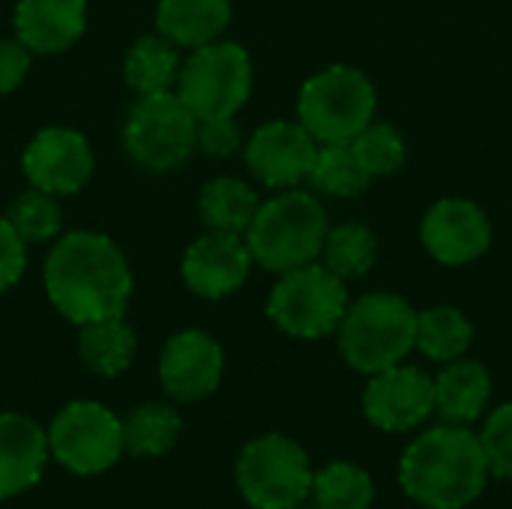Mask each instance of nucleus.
<instances>
[{
	"label": "nucleus",
	"mask_w": 512,
	"mask_h": 509,
	"mask_svg": "<svg viewBox=\"0 0 512 509\" xmlns=\"http://www.w3.org/2000/svg\"><path fill=\"white\" fill-rule=\"evenodd\" d=\"M42 282L51 306L69 324L123 318L132 297V270L120 246L99 231H69L51 246Z\"/></svg>",
	"instance_id": "1"
},
{
	"label": "nucleus",
	"mask_w": 512,
	"mask_h": 509,
	"mask_svg": "<svg viewBox=\"0 0 512 509\" xmlns=\"http://www.w3.org/2000/svg\"><path fill=\"white\" fill-rule=\"evenodd\" d=\"M492 471L480 438L468 426L441 423L414 438L399 459L402 492L426 509L471 507Z\"/></svg>",
	"instance_id": "2"
},
{
	"label": "nucleus",
	"mask_w": 512,
	"mask_h": 509,
	"mask_svg": "<svg viewBox=\"0 0 512 509\" xmlns=\"http://www.w3.org/2000/svg\"><path fill=\"white\" fill-rule=\"evenodd\" d=\"M327 231V210L318 195L285 189L258 207L243 237L255 264L270 273H288L321 255Z\"/></svg>",
	"instance_id": "3"
},
{
	"label": "nucleus",
	"mask_w": 512,
	"mask_h": 509,
	"mask_svg": "<svg viewBox=\"0 0 512 509\" xmlns=\"http://www.w3.org/2000/svg\"><path fill=\"white\" fill-rule=\"evenodd\" d=\"M342 360L363 375L399 366L417 339V312L396 294H366L348 306L339 330Z\"/></svg>",
	"instance_id": "4"
},
{
	"label": "nucleus",
	"mask_w": 512,
	"mask_h": 509,
	"mask_svg": "<svg viewBox=\"0 0 512 509\" xmlns=\"http://www.w3.org/2000/svg\"><path fill=\"white\" fill-rule=\"evenodd\" d=\"M375 87L354 66H330L300 87L297 117L318 144L354 141L375 117Z\"/></svg>",
	"instance_id": "5"
},
{
	"label": "nucleus",
	"mask_w": 512,
	"mask_h": 509,
	"mask_svg": "<svg viewBox=\"0 0 512 509\" xmlns=\"http://www.w3.org/2000/svg\"><path fill=\"white\" fill-rule=\"evenodd\" d=\"M234 477L252 509H291L309 501L315 471L294 438L270 432L240 450Z\"/></svg>",
	"instance_id": "6"
},
{
	"label": "nucleus",
	"mask_w": 512,
	"mask_h": 509,
	"mask_svg": "<svg viewBox=\"0 0 512 509\" xmlns=\"http://www.w3.org/2000/svg\"><path fill=\"white\" fill-rule=\"evenodd\" d=\"M198 117L183 105V99L168 93L138 96L123 120V147L135 165L168 174L177 171L195 150Z\"/></svg>",
	"instance_id": "7"
},
{
	"label": "nucleus",
	"mask_w": 512,
	"mask_h": 509,
	"mask_svg": "<svg viewBox=\"0 0 512 509\" xmlns=\"http://www.w3.org/2000/svg\"><path fill=\"white\" fill-rule=\"evenodd\" d=\"M174 93L198 117H234L252 93V60L237 42H210L183 63Z\"/></svg>",
	"instance_id": "8"
},
{
	"label": "nucleus",
	"mask_w": 512,
	"mask_h": 509,
	"mask_svg": "<svg viewBox=\"0 0 512 509\" xmlns=\"http://www.w3.org/2000/svg\"><path fill=\"white\" fill-rule=\"evenodd\" d=\"M345 312V279L315 261L282 273L267 300L270 321L294 339H324L336 333Z\"/></svg>",
	"instance_id": "9"
},
{
	"label": "nucleus",
	"mask_w": 512,
	"mask_h": 509,
	"mask_svg": "<svg viewBox=\"0 0 512 509\" xmlns=\"http://www.w3.org/2000/svg\"><path fill=\"white\" fill-rule=\"evenodd\" d=\"M48 453L75 477H99L126 453L123 420L99 402H69L48 426Z\"/></svg>",
	"instance_id": "10"
},
{
	"label": "nucleus",
	"mask_w": 512,
	"mask_h": 509,
	"mask_svg": "<svg viewBox=\"0 0 512 509\" xmlns=\"http://www.w3.org/2000/svg\"><path fill=\"white\" fill-rule=\"evenodd\" d=\"M24 177L33 189L48 195H75L87 186L96 168V156L90 141L69 126H45L39 129L21 156Z\"/></svg>",
	"instance_id": "11"
},
{
	"label": "nucleus",
	"mask_w": 512,
	"mask_h": 509,
	"mask_svg": "<svg viewBox=\"0 0 512 509\" xmlns=\"http://www.w3.org/2000/svg\"><path fill=\"white\" fill-rule=\"evenodd\" d=\"M366 420L390 435L414 432L435 414V381L417 366L375 372L363 393Z\"/></svg>",
	"instance_id": "12"
},
{
	"label": "nucleus",
	"mask_w": 512,
	"mask_h": 509,
	"mask_svg": "<svg viewBox=\"0 0 512 509\" xmlns=\"http://www.w3.org/2000/svg\"><path fill=\"white\" fill-rule=\"evenodd\" d=\"M222 372V345L204 330L174 333L159 357V384L165 396L180 405H192L213 396L222 384Z\"/></svg>",
	"instance_id": "13"
},
{
	"label": "nucleus",
	"mask_w": 512,
	"mask_h": 509,
	"mask_svg": "<svg viewBox=\"0 0 512 509\" xmlns=\"http://www.w3.org/2000/svg\"><path fill=\"white\" fill-rule=\"evenodd\" d=\"M318 156V141L303 129V123L270 120L252 132L243 144V159L255 180L270 189H294L309 180Z\"/></svg>",
	"instance_id": "14"
},
{
	"label": "nucleus",
	"mask_w": 512,
	"mask_h": 509,
	"mask_svg": "<svg viewBox=\"0 0 512 509\" xmlns=\"http://www.w3.org/2000/svg\"><path fill=\"white\" fill-rule=\"evenodd\" d=\"M252 264L255 258L243 234L207 231L183 252L180 276L192 294L204 300H225L246 285Z\"/></svg>",
	"instance_id": "15"
},
{
	"label": "nucleus",
	"mask_w": 512,
	"mask_h": 509,
	"mask_svg": "<svg viewBox=\"0 0 512 509\" xmlns=\"http://www.w3.org/2000/svg\"><path fill=\"white\" fill-rule=\"evenodd\" d=\"M420 240L435 261L462 267L492 246V222L474 201L444 198L426 213Z\"/></svg>",
	"instance_id": "16"
},
{
	"label": "nucleus",
	"mask_w": 512,
	"mask_h": 509,
	"mask_svg": "<svg viewBox=\"0 0 512 509\" xmlns=\"http://www.w3.org/2000/svg\"><path fill=\"white\" fill-rule=\"evenodd\" d=\"M12 27L30 54H63L84 36L87 0H18Z\"/></svg>",
	"instance_id": "17"
},
{
	"label": "nucleus",
	"mask_w": 512,
	"mask_h": 509,
	"mask_svg": "<svg viewBox=\"0 0 512 509\" xmlns=\"http://www.w3.org/2000/svg\"><path fill=\"white\" fill-rule=\"evenodd\" d=\"M45 462L48 432L24 414H0V501L33 489L42 480Z\"/></svg>",
	"instance_id": "18"
},
{
	"label": "nucleus",
	"mask_w": 512,
	"mask_h": 509,
	"mask_svg": "<svg viewBox=\"0 0 512 509\" xmlns=\"http://www.w3.org/2000/svg\"><path fill=\"white\" fill-rule=\"evenodd\" d=\"M492 402V375L483 363L453 360L435 378V414L453 426L477 423Z\"/></svg>",
	"instance_id": "19"
},
{
	"label": "nucleus",
	"mask_w": 512,
	"mask_h": 509,
	"mask_svg": "<svg viewBox=\"0 0 512 509\" xmlns=\"http://www.w3.org/2000/svg\"><path fill=\"white\" fill-rule=\"evenodd\" d=\"M231 24V0H159L156 30L177 48L216 42Z\"/></svg>",
	"instance_id": "20"
},
{
	"label": "nucleus",
	"mask_w": 512,
	"mask_h": 509,
	"mask_svg": "<svg viewBox=\"0 0 512 509\" xmlns=\"http://www.w3.org/2000/svg\"><path fill=\"white\" fill-rule=\"evenodd\" d=\"M180 63L183 60L177 54V45L168 42L162 33L141 36L129 45V51L123 57V75H126V84L138 96L168 93L177 84Z\"/></svg>",
	"instance_id": "21"
},
{
	"label": "nucleus",
	"mask_w": 512,
	"mask_h": 509,
	"mask_svg": "<svg viewBox=\"0 0 512 509\" xmlns=\"http://www.w3.org/2000/svg\"><path fill=\"white\" fill-rule=\"evenodd\" d=\"M138 351L135 330L123 318H105L96 324H84L78 336V354L81 363L102 378L123 375Z\"/></svg>",
	"instance_id": "22"
},
{
	"label": "nucleus",
	"mask_w": 512,
	"mask_h": 509,
	"mask_svg": "<svg viewBox=\"0 0 512 509\" xmlns=\"http://www.w3.org/2000/svg\"><path fill=\"white\" fill-rule=\"evenodd\" d=\"M258 207L261 201L255 189L240 177H216L201 189L198 198V210L207 231H225V234H246Z\"/></svg>",
	"instance_id": "23"
},
{
	"label": "nucleus",
	"mask_w": 512,
	"mask_h": 509,
	"mask_svg": "<svg viewBox=\"0 0 512 509\" xmlns=\"http://www.w3.org/2000/svg\"><path fill=\"white\" fill-rule=\"evenodd\" d=\"M180 432H183V420L177 408L165 402H144L132 408L129 417L123 420L126 453L138 459H156V456L171 453L174 444L180 441Z\"/></svg>",
	"instance_id": "24"
},
{
	"label": "nucleus",
	"mask_w": 512,
	"mask_h": 509,
	"mask_svg": "<svg viewBox=\"0 0 512 509\" xmlns=\"http://www.w3.org/2000/svg\"><path fill=\"white\" fill-rule=\"evenodd\" d=\"M474 342L471 321L453 306H435L417 315L414 348L435 363H453L468 354Z\"/></svg>",
	"instance_id": "25"
},
{
	"label": "nucleus",
	"mask_w": 512,
	"mask_h": 509,
	"mask_svg": "<svg viewBox=\"0 0 512 509\" xmlns=\"http://www.w3.org/2000/svg\"><path fill=\"white\" fill-rule=\"evenodd\" d=\"M312 504L318 509H372L375 480L363 465L330 462L312 477Z\"/></svg>",
	"instance_id": "26"
},
{
	"label": "nucleus",
	"mask_w": 512,
	"mask_h": 509,
	"mask_svg": "<svg viewBox=\"0 0 512 509\" xmlns=\"http://www.w3.org/2000/svg\"><path fill=\"white\" fill-rule=\"evenodd\" d=\"M369 171L360 165L354 144L351 141H333V144H321L309 183L315 192L321 195H333V198H354L369 186Z\"/></svg>",
	"instance_id": "27"
},
{
	"label": "nucleus",
	"mask_w": 512,
	"mask_h": 509,
	"mask_svg": "<svg viewBox=\"0 0 512 509\" xmlns=\"http://www.w3.org/2000/svg\"><path fill=\"white\" fill-rule=\"evenodd\" d=\"M321 255H324V267L330 273H336L339 279H357L372 270L375 255H378V240H375L372 228H366L360 222H345V225L327 231Z\"/></svg>",
	"instance_id": "28"
},
{
	"label": "nucleus",
	"mask_w": 512,
	"mask_h": 509,
	"mask_svg": "<svg viewBox=\"0 0 512 509\" xmlns=\"http://www.w3.org/2000/svg\"><path fill=\"white\" fill-rule=\"evenodd\" d=\"M6 219L12 222V228L18 231V237L27 246L57 240L60 228H63V210H60L57 198L42 189H33V186L12 201Z\"/></svg>",
	"instance_id": "29"
},
{
	"label": "nucleus",
	"mask_w": 512,
	"mask_h": 509,
	"mask_svg": "<svg viewBox=\"0 0 512 509\" xmlns=\"http://www.w3.org/2000/svg\"><path fill=\"white\" fill-rule=\"evenodd\" d=\"M351 144L369 177H387L405 165V141L390 123H369Z\"/></svg>",
	"instance_id": "30"
},
{
	"label": "nucleus",
	"mask_w": 512,
	"mask_h": 509,
	"mask_svg": "<svg viewBox=\"0 0 512 509\" xmlns=\"http://www.w3.org/2000/svg\"><path fill=\"white\" fill-rule=\"evenodd\" d=\"M477 438L483 444V453H486L492 477L512 480V402L495 408L486 417V423H483Z\"/></svg>",
	"instance_id": "31"
},
{
	"label": "nucleus",
	"mask_w": 512,
	"mask_h": 509,
	"mask_svg": "<svg viewBox=\"0 0 512 509\" xmlns=\"http://www.w3.org/2000/svg\"><path fill=\"white\" fill-rule=\"evenodd\" d=\"M195 147L213 159H228L243 147V132L234 123V117H207L198 120Z\"/></svg>",
	"instance_id": "32"
},
{
	"label": "nucleus",
	"mask_w": 512,
	"mask_h": 509,
	"mask_svg": "<svg viewBox=\"0 0 512 509\" xmlns=\"http://www.w3.org/2000/svg\"><path fill=\"white\" fill-rule=\"evenodd\" d=\"M27 267V243L18 237L12 222L0 216V294L18 285Z\"/></svg>",
	"instance_id": "33"
},
{
	"label": "nucleus",
	"mask_w": 512,
	"mask_h": 509,
	"mask_svg": "<svg viewBox=\"0 0 512 509\" xmlns=\"http://www.w3.org/2000/svg\"><path fill=\"white\" fill-rule=\"evenodd\" d=\"M30 69V51L18 39H0V96L12 93Z\"/></svg>",
	"instance_id": "34"
},
{
	"label": "nucleus",
	"mask_w": 512,
	"mask_h": 509,
	"mask_svg": "<svg viewBox=\"0 0 512 509\" xmlns=\"http://www.w3.org/2000/svg\"><path fill=\"white\" fill-rule=\"evenodd\" d=\"M291 509H318V507H315V504H306V501H303V504H297V507H291Z\"/></svg>",
	"instance_id": "35"
}]
</instances>
